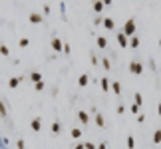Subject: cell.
Segmentation results:
<instances>
[{
  "instance_id": "obj_31",
  "label": "cell",
  "mask_w": 161,
  "mask_h": 149,
  "mask_svg": "<svg viewBox=\"0 0 161 149\" xmlns=\"http://www.w3.org/2000/svg\"><path fill=\"white\" fill-rule=\"evenodd\" d=\"M137 121H139V123H143V121H145V115H143V113H137Z\"/></svg>"
},
{
  "instance_id": "obj_6",
  "label": "cell",
  "mask_w": 161,
  "mask_h": 149,
  "mask_svg": "<svg viewBox=\"0 0 161 149\" xmlns=\"http://www.w3.org/2000/svg\"><path fill=\"white\" fill-rule=\"evenodd\" d=\"M28 20H30V24H40V22H44V16L38 14V12H32V14L28 16Z\"/></svg>"
},
{
  "instance_id": "obj_4",
  "label": "cell",
  "mask_w": 161,
  "mask_h": 149,
  "mask_svg": "<svg viewBox=\"0 0 161 149\" xmlns=\"http://www.w3.org/2000/svg\"><path fill=\"white\" fill-rule=\"evenodd\" d=\"M30 129H32L34 133H38V131L42 129V117H34V119L30 121Z\"/></svg>"
},
{
  "instance_id": "obj_29",
  "label": "cell",
  "mask_w": 161,
  "mask_h": 149,
  "mask_svg": "<svg viewBox=\"0 0 161 149\" xmlns=\"http://www.w3.org/2000/svg\"><path fill=\"white\" fill-rule=\"evenodd\" d=\"M24 145H26L24 139H18V141H16V147H18V149H24Z\"/></svg>"
},
{
  "instance_id": "obj_32",
  "label": "cell",
  "mask_w": 161,
  "mask_h": 149,
  "mask_svg": "<svg viewBox=\"0 0 161 149\" xmlns=\"http://www.w3.org/2000/svg\"><path fill=\"white\" fill-rule=\"evenodd\" d=\"M129 111H131V113H137L139 107H137V105H131V107H129Z\"/></svg>"
},
{
  "instance_id": "obj_17",
  "label": "cell",
  "mask_w": 161,
  "mask_h": 149,
  "mask_svg": "<svg viewBox=\"0 0 161 149\" xmlns=\"http://www.w3.org/2000/svg\"><path fill=\"white\" fill-rule=\"evenodd\" d=\"M125 147H127V149H135V137H133V135H127Z\"/></svg>"
},
{
  "instance_id": "obj_16",
  "label": "cell",
  "mask_w": 161,
  "mask_h": 149,
  "mask_svg": "<svg viewBox=\"0 0 161 149\" xmlns=\"http://www.w3.org/2000/svg\"><path fill=\"white\" fill-rule=\"evenodd\" d=\"M133 105H137V107L143 105V95H141L139 92H135V95H133Z\"/></svg>"
},
{
  "instance_id": "obj_26",
  "label": "cell",
  "mask_w": 161,
  "mask_h": 149,
  "mask_svg": "<svg viewBox=\"0 0 161 149\" xmlns=\"http://www.w3.org/2000/svg\"><path fill=\"white\" fill-rule=\"evenodd\" d=\"M44 88H46V84H44V80H42V81H38V84H34V90H36V92H42Z\"/></svg>"
},
{
  "instance_id": "obj_20",
  "label": "cell",
  "mask_w": 161,
  "mask_h": 149,
  "mask_svg": "<svg viewBox=\"0 0 161 149\" xmlns=\"http://www.w3.org/2000/svg\"><path fill=\"white\" fill-rule=\"evenodd\" d=\"M30 80L34 81V84H38V81L44 80V78H42V74H40V72H32V74H30Z\"/></svg>"
},
{
  "instance_id": "obj_1",
  "label": "cell",
  "mask_w": 161,
  "mask_h": 149,
  "mask_svg": "<svg viewBox=\"0 0 161 149\" xmlns=\"http://www.w3.org/2000/svg\"><path fill=\"white\" fill-rule=\"evenodd\" d=\"M121 34L127 36V38H131V36L137 34V24H135V18H127V22L123 24V28H121Z\"/></svg>"
},
{
  "instance_id": "obj_10",
  "label": "cell",
  "mask_w": 161,
  "mask_h": 149,
  "mask_svg": "<svg viewBox=\"0 0 161 149\" xmlns=\"http://www.w3.org/2000/svg\"><path fill=\"white\" fill-rule=\"evenodd\" d=\"M88 84H90V76H88V74H82L80 78H78V86H80V88H86Z\"/></svg>"
},
{
  "instance_id": "obj_3",
  "label": "cell",
  "mask_w": 161,
  "mask_h": 149,
  "mask_svg": "<svg viewBox=\"0 0 161 149\" xmlns=\"http://www.w3.org/2000/svg\"><path fill=\"white\" fill-rule=\"evenodd\" d=\"M50 46H52V50H54L56 54H60V52H62V46H64V42H62L58 36H54V38H52V42H50Z\"/></svg>"
},
{
  "instance_id": "obj_28",
  "label": "cell",
  "mask_w": 161,
  "mask_h": 149,
  "mask_svg": "<svg viewBox=\"0 0 161 149\" xmlns=\"http://www.w3.org/2000/svg\"><path fill=\"white\" fill-rule=\"evenodd\" d=\"M8 111H6V105H4V102L0 100V115H6Z\"/></svg>"
},
{
  "instance_id": "obj_30",
  "label": "cell",
  "mask_w": 161,
  "mask_h": 149,
  "mask_svg": "<svg viewBox=\"0 0 161 149\" xmlns=\"http://www.w3.org/2000/svg\"><path fill=\"white\" fill-rule=\"evenodd\" d=\"M90 58H92V64H93V66H98V64H100V60H98V56H93V54H92Z\"/></svg>"
},
{
  "instance_id": "obj_12",
  "label": "cell",
  "mask_w": 161,
  "mask_h": 149,
  "mask_svg": "<svg viewBox=\"0 0 161 149\" xmlns=\"http://www.w3.org/2000/svg\"><path fill=\"white\" fill-rule=\"evenodd\" d=\"M105 26V30H115V20L114 18H104V22H102Z\"/></svg>"
},
{
  "instance_id": "obj_25",
  "label": "cell",
  "mask_w": 161,
  "mask_h": 149,
  "mask_svg": "<svg viewBox=\"0 0 161 149\" xmlns=\"http://www.w3.org/2000/svg\"><path fill=\"white\" fill-rule=\"evenodd\" d=\"M18 46H20V48H26V46H30V38H20V42H18Z\"/></svg>"
},
{
  "instance_id": "obj_7",
  "label": "cell",
  "mask_w": 161,
  "mask_h": 149,
  "mask_svg": "<svg viewBox=\"0 0 161 149\" xmlns=\"http://www.w3.org/2000/svg\"><path fill=\"white\" fill-rule=\"evenodd\" d=\"M78 119H80L84 125H88V123H90V113L84 111V109H80V111H78Z\"/></svg>"
},
{
  "instance_id": "obj_21",
  "label": "cell",
  "mask_w": 161,
  "mask_h": 149,
  "mask_svg": "<svg viewBox=\"0 0 161 149\" xmlns=\"http://www.w3.org/2000/svg\"><path fill=\"white\" fill-rule=\"evenodd\" d=\"M151 139H153V143H155V145H159V143H161V129H155Z\"/></svg>"
},
{
  "instance_id": "obj_14",
  "label": "cell",
  "mask_w": 161,
  "mask_h": 149,
  "mask_svg": "<svg viewBox=\"0 0 161 149\" xmlns=\"http://www.w3.org/2000/svg\"><path fill=\"white\" fill-rule=\"evenodd\" d=\"M20 81H22V78H10V80H8V88H10V90L18 88V86H20Z\"/></svg>"
},
{
  "instance_id": "obj_27",
  "label": "cell",
  "mask_w": 161,
  "mask_h": 149,
  "mask_svg": "<svg viewBox=\"0 0 161 149\" xmlns=\"http://www.w3.org/2000/svg\"><path fill=\"white\" fill-rule=\"evenodd\" d=\"M70 52H72V48H70V44H68V42H64V46H62V54H66V56H68Z\"/></svg>"
},
{
  "instance_id": "obj_5",
  "label": "cell",
  "mask_w": 161,
  "mask_h": 149,
  "mask_svg": "<svg viewBox=\"0 0 161 149\" xmlns=\"http://www.w3.org/2000/svg\"><path fill=\"white\" fill-rule=\"evenodd\" d=\"M139 44H141V40H139V34H135V36H131V38H129V42H127V48L135 50V48H139Z\"/></svg>"
},
{
  "instance_id": "obj_13",
  "label": "cell",
  "mask_w": 161,
  "mask_h": 149,
  "mask_svg": "<svg viewBox=\"0 0 161 149\" xmlns=\"http://www.w3.org/2000/svg\"><path fill=\"white\" fill-rule=\"evenodd\" d=\"M127 42H129V38H127V36H123L121 32H119V34H117V44H119L121 48H127Z\"/></svg>"
},
{
  "instance_id": "obj_35",
  "label": "cell",
  "mask_w": 161,
  "mask_h": 149,
  "mask_svg": "<svg viewBox=\"0 0 161 149\" xmlns=\"http://www.w3.org/2000/svg\"><path fill=\"white\" fill-rule=\"evenodd\" d=\"M123 111H125V107H123V105L119 103V105H117V113H123Z\"/></svg>"
},
{
  "instance_id": "obj_22",
  "label": "cell",
  "mask_w": 161,
  "mask_h": 149,
  "mask_svg": "<svg viewBox=\"0 0 161 149\" xmlns=\"http://www.w3.org/2000/svg\"><path fill=\"white\" fill-rule=\"evenodd\" d=\"M102 68H104V70H107V72L112 70V62H109L107 58H102Z\"/></svg>"
},
{
  "instance_id": "obj_18",
  "label": "cell",
  "mask_w": 161,
  "mask_h": 149,
  "mask_svg": "<svg viewBox=\"0 0 161 149\" xmlns=\"http://www.w3.org/2000/svg\"><path fill=\"white\" fill-rule=\"evenodd\" d=\"M50 131H52L54 135H58V133L62 131V123H58V121H54V123L50 125Z\"/></svg>"
},
{
  "instance_id": "obj_39",
  "label": "cell",
  "mask_w": 161,
  "mask_h": 149,
  "mask_svg": "<svg viewBox=\"0 0 161 149\" xmlns=\"http://www.w3.org/2000/svg\"><path fill=\"white\" fill-rule=\"evenodd\" d=\"M159 48H161V38H159Z\"/></svg>"
},
{
  "instance_id": "obj_34",
  "label": "cell",
  "mask_w": 161,
  "mask_h": 149,
  "mask_svg": "<svg viewBox=\"0 0 161 149\" xmlns=\"http://www.w3.org/2000/svg\"><path fill=\"white\" fill-rule=\"evenodd\" d=\"M102 22H104V18H100V16H98V18H93V24H98V26H100Z\"/></svg>"
},
{
  "instance_id": "obj_37",
  "label": "cell",
  "mask_w": 161,
  "mask_h": 149,
  "mask_svg": "<svg viewBox=\"0 0 161 149\" xmlns=\"http://www.w3.org/2000/svg\"><path fill=\"white\" fill-rule=\"evenodd\" d=\"M74 149H84V143H76V147Z\"/></svg>"
},
{
  "instance_id": "obj_2",
  "label": "cell",
  "mask_w": 161,
  "mask_h": 149,
  "mask_svg": "<svg viewBox=\"0 0 161 149\" xmlns=\"http://www.w3.org/2000/svg\"><path fill=\"white\" fill-rule=\"evenodd\" d=\"M129 72H131L133 76H141V74H143V64L137 62V60H131V62H129Z\"/></svg>"
},
{
  "instance_id": "obj_11",
  "label": "cell",
  "mask_w": 161,
  "mask_h": 149,
  "mask_svg": "<svg viewBox=\"0 0 161 149\" xmlns=\"http://www.w3.org/2000/svg\"><path fill=\"white\" fill-rule=\"evenodd\" d=\"M93 121L98 127H105V119H104V113H95L93 115Z\"/></svg>"
},
{
  "instance_id": "obj_38",
  "label": "cell",
  "mask_w": 161,
  "mask_h": 149,
  "mask_svg": "<svg viewBox=\"0 0 161 149\" xmlns=\"http://www.w3.org/2000/svg\"><path fill=\"white\" fill-rule=\"evenodd\" d=\"M157 115H159V117H161V103H159V105H157Z\"/></svg>"
},
{
  "instance_id": "obj_23",
  "label": "cell",
  "mask_w": 161,
  "mask_h": 149,
  "mask_svg": "<svg viewBox=\"0 0 161 149\" xmlns=\"http://www.w3.org/2000/svg\"><path fill=\"white\" fill-rule=\"evenodd\" d=\"M0 56H10V48L4 46V44H0Z\"/></svg>"
},
{
  "instance_id": "obj_33",
  "label": "cell",
  "mask_w": 161,
  "mask_h": 149,
  "mask_svg": "<svg viewBox=\"0 0 161 149\" xmlns=\"http://www.w3.org/2000/svg\"><path fill=\"white\" fill-rule=\"evenodd\" d=\"M95 149H107V143L104 141V143H100V145H95Z\"/></svg>"
},
{
  "instance_id": "obj_19",
  "label": "cell",
  "mask_w": 161,
  "mask_h": 149,
  "mask_svg": "<svg viewBox=\"0 0 161 149\" xmlns=\"http://www.w3.org/2000/svg\"><path fill=\"white\" fill-rule=\"evenodd\" d=\"M92 8H93V12H95V14H100V12L105 8V6H104V0H100V2H93Z\"/></svg>"
},
{
  "instance_id": "obj_9",
  "label": "cell",
  "mask_w": 161,
  "mask_h": 149,
  "mask_svg": "<svg viewBox=\"0 0 161 149\" xmlns=\"http://www.w3.org/2000/svg\"><path fill=\"white\" fill-rule=\"evenodd\" d=\"M95 44H98L100 50H105V48H107V38H105V36H98V38H95Z\"/></svg>"
},
{
  "instance_id": "obj_36",
  "label": "cell",
  "mask_w": 161,
  "mask_h": 149,
  "mask_svg": "<svg viewBox=\"0 0 161 149\" xmlns=\"http://www.w3.org/2000/svg\"><path fill=\"white\" fill-rule=\"evenodd\" d=\"M149 68H151V70L157 68V66H155V60H149Z\"/></svg>"
},
{
  "instance_id": "obj_8",
  "label": "cell",
  "mask_w": 161,
  "mask_h": 149,
  "mask_svg": "<svg viewBox=\"0 0 161 149\" xmlns=\"http://www.w3.org/2000/svg\"><path fill=\"white\" fill-rule=\"evenodd\" d=\"M109 90H112L115 95H121V84H119V81H109Z\"/></svg>"
},
{
  "instance_id": "obj_24",
  "label": "cell",
  "mask_w": 161,
  "mask_h": 149,
  "mask_svg": "<svg viewBox=\"0 0 161 149\" xmlns=\"http://www.w3.org/2000/svg\"><path fill=\"white\" fill-rule=\"evenodd\" d=\"M70 135H72L74 139H80L82 137V129H76V127H74V129L70 131Z\"/></svg>"
},
{
  "instance_id": "obj_15",
  "label": "cell",
  "mask_w": 161,
  "mask_h": 149,
  "mask_svg": "<svg viewBox=\"0 0 161 149\" xmlns=\"http://www.w3.org/2000/svg\"><path fill=\"white\" fill-rule=\"evenodd\" d=\"M100 86H102V90H104V92H109V80H107V76H105V78H100Z\"/></svg>"
}]
</instances>
